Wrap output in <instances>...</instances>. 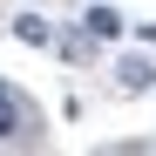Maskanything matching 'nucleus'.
<instances>
[{"mask_svg": "<svg viewBox=\"0 0 156 156\" xmlns=\"http://www.w3.org/2000/svg\"><path fill=\"white\" fill-rule=\"evenodd\" d=\"M82 27H88L95 41H115V34H122V14H115V7H88V14H82Z\"/></svg>", "mask_w": 156, "mask_h": 156, "instance_id": "obj_1", "label": "nucleus"}, {"mask_svg": "<svg viewBox=\"0 0 156 156\" xmlns=\"http://www.w3.org/2000/svg\"><path fill=\"white\" fill-rule=\"evenodd\" d=\"M20 136V102H14V88L0 82V143H14Z\"/></svg>", "mask_w": 156, "mask_h": 156, "instance_id": "obj_2", "label": "nucleus"}, {"mask_svg": "<svg viewBox=\"0 0 156 156\" xmlns=\"http://www.w3.org/2000/svg\"><path fill=\"white\" fill-rule=\"evenodd\" d=\"M14 34L27 41V48H48V41H55V34H48V20H41V14H14Z\"/></svg>", "mask_w": 156, "mask_h": 156, "instance_id": "obj_3", "label": "nucleus"}, {"mask_svg": "<svg viewBox=\"0 0 156 156\" xmlns=\"http://www.w3.org/2000/svg\"><path fill=\"white\" fill-rule=\"evenodd\" d=\"M115 82H122L129 95H143V88L156 82V68H149V61H122V75H115Z\"/></svg>", "mask_w": 156, "mask_h": 156, "instance_id": "obj_4", "label": "nucleus"}]
</instances>
